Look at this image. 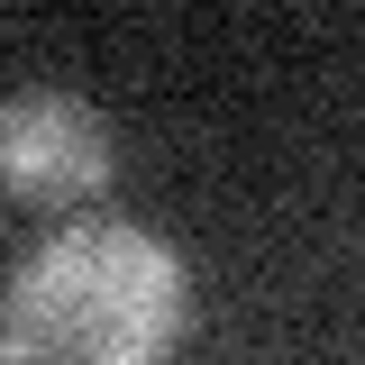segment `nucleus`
I'll list each match as a JSON object with an SVG mask.
<instances>
[{
    "mask_svg": "<svg viewBox=\"0 0 365 365\" xmlns=\"http://www.w3.org/2000/svg\"><path fill=\"white\" fill-rule=\"evenodd\" d=\"M192 338V265L137 220L37 237L0 292V365H174Z\"/></svg>",
    "mask_w": 365,
    "mask_h": 365,
    "instance_id": "obj_1",
    "label": "nucleus"
},
{
    "mask_svg": "<svg viewBox=\"0 0 365 365\" xmlns=\"http://www.w3.org/2000/svg\"><path fill=\"white\" fill-rule=\"evenodd\" d=\"M119 182V137L73 91H9L0 101V192L28 210H83Z\"/></svg>",
    "mask_w": 365,
    "mask_h": 365,
    "instance_id": "obj_2",
    "label": "nucleus"
}]
</instances>
